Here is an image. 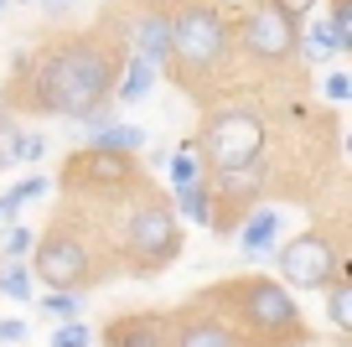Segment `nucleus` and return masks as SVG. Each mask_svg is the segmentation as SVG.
Listing matches in <instances>:
<instances>
[{
    "mask_svg": "<svg viewBox=\"0 0 352 347\" xmlns=\"http://www.w3.org/2000/svg\"><path fill=\"white\" fill-rule=\"evenodd\" d=\"M228 52V26H223L218 11L208 6H192L187 16L171 21V57H182L187 67H208Z\"/></svg>",
    "mask_w": 352,
    "mask_h": 347,
    "instance_id": "nucleus-3",
    "label": "nucleus"
},
{
    "mask_svg": "<svg viewBox=\"0 0 352 347\" xmlns=\"http://www.w3.org/2000/svg\"><path fill=\"white\" fill-rule=\"evenodd\" d=\"M176 207L187 213V223H197V228H212V187H208V182L176 187Z\"/></svg>",
    "mask_w": 352,
    "mask_h": 347,
    "instance_id": "nucleus-13",
    "label": "nucleus"
},
{
    "mask_svg": "<svg viewBox=\"0 0 352 347\" xmlns=\"http://www.w3.org/2000/svg\"><path fill=\"white\" fill-rule=\"evenodd\" d=\"M124 244L135 249V260H140L145 270H155V264L176 260V249H182V233H176V218L166 213L161 202H151V197H145V202L130 213V228H124Z\"/></svg>",
    "mask_w": 352,
    "mask_h": 347,
    "instance_id": "nucleus-4",
    "label": "nucleus"
},
{
    "mask_svg": "<svg viewBox=\"0 0 352 347\" xmlns=\"http://www.w3.org/2000/svg\"><path fill=\"white\" fill-rule=\"evenodd\" d=\"M327 311H331V326H337V332H352V285L347 280H337L327 291Z\"/></svg>",
    "mask_w": 352,
    "mask_h": 347,
    "instance_id": "nucleus-20",
    "label": "nucleus"
},
{
    "mask_svg": "<svg viewBox=\"0 0 352 347\" xmlns=\"http://www.w3.org/2000/svg\"><path fill=\"white\" fill-rule=\"evenodd\" d=\"M0 295H11V301H32V270L21 260H11L0 270Z\"/></svg>",
    "mask_w": 352,
    "mask_h": 347,
    "instance_id": "nucleus-21",
    "label": "nucleus"
},
{
    "mask_svg": "<svg viewBox=\"0 0 352 347\" xmlns=\"http://www.w3.org/2000/svg\"><path fill=\"white\" fill-rule=\"evenodd\" d=\"M280 275H285V285H296V291H321V285H331V275H337V249H331L321 233H300V239H290L285 249H280Z\"/></svg>",
    "mask_w": 352,
    "mask_h": 347,
    "instance_id": "nucleus-5",
    "label": "nucleus"
},
{
    "mask_svg": "<svg viewBox=\"0 0 352 347\" xmlns=\"http://www.w3.org/2000/svg\"><path fill=\"white\" fill-rule=\"evenodd\" d=\"M78 306H83V301H78V291H57V295H47V301H42V311L57 316V322H73Z\"/></svg>",
    "mask_w": 352,
    "mask_h": 347,
    "instance_id": "nucleus-23",
    "label": "nucleus"
},
{
    "mask_svg": "<svg viewBox=\"0 0 352 347\" xmlns=\"http://www.w3.org/2000/svg\"><path fill=\"white\" fill-rule=\"evenodd\" d=\"M327 98H331V104L352 98V78H347V73H331V78H327Z\"/></svg>",
    "mask_w": 352,
    "mask_h": 347,
    "instance_id": "nucleus-28",
    "label": "nucleus"
},
{
    "mask_svg": "<svg viewBox=\"0 0 352 347\" xmlns=\"http://www.w3.org/2000/svg\"><path fill=\"white\" fill-rule=\"evenodd\" d=\"M26 332H32V326H26L21 316H11V322H0V347H21V342H26Z\"/></svg>",
    "mask_w": 352,
    "mask_h": 347,
    "instance_id": "nucleus-26",
    "label": "nucleus"
},
{
    "mask_svg": "<svg viewBox=\"0 0 352 347\" xmlns=\"http://www.w3.org/2000/svg\"><path fill=\"white\" fill-rule=\"evenodd\" d=\"M176 347H239V342H233V332L223 322H192V326H182Z\"/></svg>",
    "mask_w": 352,
    "mask_h": 347,
    "instance_id": "nucleus-16",
    "label": "nucleus"
},
{
    "mask_svg": "<svg viewBox=\"0 0 352 347\" xmlns=\"http://www.w3.org/2000/svg\"><path fill=\"white\" fill-rule=\"evenodd\" d=\"M202 182V151L197 145H176L171 151V187H192Z\"/></svg>",
    "mask_w": 352,
    "mask_h": 347,
    "instance_id": "nucleus-18",
    "label": "nucleus"
},
{
    "mask_svg": "<svg viewBox=\"0 0 352 347\" xmlns=\"http://www.w3.org/2000/svg\"><path fill=\"white\" fill-rule=\"evenodd\" d=\"M109 83H114L109 47L73 42V47H57V52L42 57V67H36V104H42L47 114L88 120V114H99Z\"/></svg>",
    "mask_w": 352,
    "mask_h": 347,
    "instance_id": "nucleus-1",
    "label": "nucleus"
},
{
    "mask_svg": "<svg viewBox=\"0 0 352 347\" xmlns=\"http://www.w3.org/2000/svg\"><path fill=\"white\" fill-rule=\"evenodd\" d=\"M32 244H36L32 228H11V233H6V260H21V254H32Z\"/></svg>",
    "mask_w": 352,
    "mask_h": 347,
    "instance_id": "nucleus-25",
    "label": "nucleus"
},
{
    "mask_svg": "<svg viewBox=\"0 0 352 347\" xmlns=\"http://www.w3.org/2000/svg\"><path fill=\"white\" fill-rule=\"evenodd\" d=\"M151 88H155V63H151V57H140V52H135V57H130V67H124L120 98H124V104H140V98L151 94Z\"/></svg>",
    "mask_w": 352,
    "mask_h": 347,
    "instance_id": "nucleus-15",
    "label": "nucleus"
},
{
    "mask_svg": "<svg viewBox=\"0 0 352 347\" xmlns=\"http://www.w3.org/2000/svg\"><path fill=\"white\" fill-rule=\"evenodd\" d=\"M32 270H36V280H47L52 291H78V285L88 280V249L78 239H47V244H32Z\"/></svg>",
    "mask_w": 352,
    "mask_h": 347,
    "instance_id": "nucleus-6",
    "label": "nucleus"
},
{
    "mask_svg": "<svg viewBox=\"0 0 352 347\" xmlns=\"http://www.w3.org/2000/svg\"><path fill=\"white\" fill-rule=\"evenodd\" d=\"M243 42H249V52L254 57H270V63H280V57H290L296 52V21H290L280 6H254L249 11V21H243Z\"/></svg>",
    "mask_w": 352,
    "mask_h": 347,
    "instance_id": "nucleus-7",
    "label": "nucleus"
},
{
    "mask_svg": "<svg viewBox=\"0 0 352 347\" xmlns=\"http://www.w3.org/2000/svg\"><path fill=\"white\" fill-rule=\"evenodd\" d=\"M88 120H94V125H88V151H140V145H145V130H135V125H124V120H109V114H104V120H99V114H88Z\"/></svg>",
    "mask_w": 352,
    "mask_h": 347,
    "instance_id": "nucleus-9",
    "label": "nucleus"
},
{
    "mask_svg": "<svg viewBox=\"0 0 352 347\" xmlns=\"http://www.w3.org/2000/svg\"><path fill=\"white\" fill-rule=\"evenodd\" d=\"M300 47H306L311 63H316V57H331V52H347V42L337 36V26H331V21H311V36Z\"/></svg>",
    "mask_w": 352,
    "mask_h": 347,
    "instance_id": "nucleus-19",
    "label": "nucleus"
},
{
    "mask_svg": "<svg viewBox=\"0 0 352 347\" xmlns=\"http://www.w3.org/2000/svg\"><path fill=\"white\" fill-rule=\"evenodd\" d=\"M11 140H16V130H11V125H6V120H0V166L11 161Z\"/></svg>",
    "mask_w": 352,
    "mask_h": 347,
    "instance_id": "nucleus-30",
    "label": "nucleus"
},
{
    "mask_svg": "<svg viewBox=\"0 0 352 347\" xmlns=\"http://www.w3.org/2000/svg\"><path fill=\"white\" fill-rule=\"evenodd\" d=\"M270 6H280L290 21H296V16H311V11H316V0H270Z\"/></svg>",
    "mask_w": 352,
    "mask_h": 347,
    "instance_id": "nucleus-29",
    "label": "nucleus"
},
{
    "mask_svg": "<svg viewBox=\"0 0 352 347\" xmlns=\"http://www.w3.org/2000/svg\"><path fill=\"white\" fill-rule=\"evenodd\" d=\"M0 6H6V0H0Z\"/></svg>",
    "mask_w": 352,
    "mask_h": 347,
    "instance_id": "nucleus-31",
    "label": "nucleus"
},
{
    "mask_svg": "<svg viewBox=\"0 0 352 347\" xmlns=\"http://www.w3.org/2000/svg\"><path fill=\"white\" fill-rule=\"evenodd\" d=\"M36 197H47V176H26V182H16L11 192L0 197V223H16V218H21V202H36Z\"/></svg>",
    "mask_w": 352,
    "mask_h": 347,
    "instance_id": "nucleus-17",
    "label": "nucleus"
},
{
    "mask_svg": "<svg viewBox=\"0 0 352 347\" xmlns=\"http://www.w3.org/2000/svg\"><path fill=\"white\" fill-rule=\"evenodd\" d=\"M275 239H280V213H270V207H254V218L243 223V233H239L243 254H249V260H264V254L275 249Z\"/></svg>",
    "mask_w": 352,
    "mask_h": 347,
    "instance_id": "nucleus-10",
    "label": "nucleus"
},
{
    "mask_svg": "<svg viewBox=\"0 0 352 347\" xmlns=\"http://www.w3.org/2000/svg\"><path fill=\"white\" fill-rule=\"evenodd\" d=\"M202 161L212 171H233V166H254L264 151V120L249 114V109H223L202 125V140H197Z\"/></svg>",
    "mask_w": 352,
    "mask_h": 347,
    "instance_id": "nucleus-2",
    "label": "nucleus"
},
{
    "mask_svg": "<svg viewBox=\"0 0 352 347\" xmlns=\"http://www.w3.org/2000/svg\"><path fill=\"white\" fill-rule=\"evenodd\" d=\"M73 166H83L94 182H124V176H130V161H124L120 151H88V156H78Z\"/></svg>",
    "mask_w": 352,
    "mask_h": 347,
    "instance_id": "nucleus-14",
    "label": "nucleus"
},
{
    "mask_svg": "<svg viewBox=\"0 0 352 347\" xmlns=\"http://www.w3.org/2000/svg\"><path fill=\"white\" fill-rule=\"evenodd\" d=\"M135 52L151 57V63H166L171 57V21L166 16H145L140 32H135Z\"/></svg>",
    "mask_w": 352,
    "mask_h": 347,
    "instance_id": "nucleus-11",
    "label": "nucleus"
},
{
    "mask_svg": "<svg viewBox=\"0 0 352 347\" xmlns=\"http://www.w3.org/2000/svg\"><path fill=\"white\" fill-rule=\"evenodd\" d=\"M243 316H249L259 332H296L300 326V311H296V301H290V291L275 285V280L243 285Z\"/></svg>",
    "mask_w": 352,
    "mask_h": 347,
    "instance_id": "nucleus-8",
    "label": "nucleus"
},
{
    "mask_svg": "<svg viewBox=\"0 0 352 347\" xmlns=\"http://www.w3.org/2000/svg\"><path fill=\"white\" fill-rule=\"evenodd\" d=\"M109 347H166L161 342V322H145V316H130V322H114Z\"/></svg>",
    "mask_w": 352,
    "mask_h": 347,
    "instance_id": "nucleus-12",
    "label": "nucleus"
},
{
    "mask_svg": "<svg viewBox=\"0 0 352 347\" xmlns=\"http://www.w3.org/2000/svg\"><path fill=\"white\" fill-rule=\"evenodd\" d=\"M42 151H47L42 135H21V130H16V140H11V161H42Z\"/></svg>",
    "mask_w": 352,
    "mask_h": 347,
    "instance_id": "nucleus-24",
    "label": "nucleus"
},
{
    "mask_svg": "<svg viewBox=\"0 0 352 347\" xmlns=\"http://www.w3.org/2000/svg\"><path fill=\"white\" fill-rule=\"evenodd\" d=\"M88 342H94V332H88L78 316L73 322H57V332H52V347H88Z\"/></svg>",
    "mask_w": 352,
    "mask_h": 347,
    "instance_id": "nucleus-22",
    "label": "nucleus"
},
{
    "mask_svg": "<svg viewBox=\"0 0 352 347\" xmlns=\"http://www.w3.org/2000/svg\"><path fill=\"white\" fill-rule=\"evenodd\" d=\"M331 26H337V36L352 47V0H337V16H331Z\"/></svg>",
    "mask_w": 352,
    "mask_h": 347,
    "instance_id": "nucleus-27",
    "label": "nucleus"
}]
</instances>
